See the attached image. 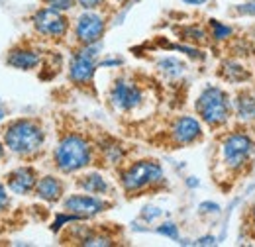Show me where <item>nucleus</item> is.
I'll return each mask as SVG.
<instances>
[{"instance_id": "10", "label": "nucleus", "mask_w": 255, "mask_h": 247, "mask_svg": "<svg viewBox=\"0 0 255 247\" xmlns=\"http://www.w3.org/2000/svg\"><path fill=\"white\" fill-rule=\"evenodd\" d=\"M110 204L95 194H71L63 200V208L77 218H93L104 212Z\"/></svg>"}, {"instance_id": "6", "label": "nucleus", "mask_w": 255, "mask_h": 247, "mask_svg": "<svg viewBox=\"0 0 255 247\" xmlns=\"http://www.w3.org/2000/svg\"><path fill=\"white\" fill-rule=\"evenodd\" d=\"M98 43L95 45H81L71 57L69 63V79L77 87H91L96 71V55H98Z\"/></svg>"}, {"instance_id": "3", "label": "nucleus", "mask_w": 255, "mask_h": 247, "mask_svg": "<svg viewBox=\"0 0 255 247\" xmlns=\"http://www.w3.org/2000/svg\"><path fill=\"white\" fill-rule=\"evenodd\" d=\"M45 141V133L43 127L35 120H14L8 124L6 131H4V143L12 153L20 155V157H32L35 155Z\"/></svg>"}, {"instance_id": "14", "label": "nucleus", "mask_w": 255, "mask_h": 247, "mask_svg": "<svg viewBox=\"0 0 255 247\" xmlns=\"http://www.w3.org/2000/svg\"><path fill=\"white\" fill-rule=\"evenodd\" d=\"M33 192H35L37 198H41L45 202H57L61 198V194H63V183L57 177L47 175V177H43V179L37 181Z\"/></svg>"}, {"instance_id": "29", "label": "nucleus", "mask_w": 255, "mask_h": 247, "mask_svg": "<svg viewBox=\"0 0 255 247\" xmlns=\"http://www.w3.org/2000/svg\"><path fill=\"white\" fill-rule=\"evenodd\" d=\"M2 155H4V145L0 143V157H2Z\"/></svg>"}, {"instance_id": "4", "label": "nucleus", "mask_w": 255, "mask_h": 247, "mask_svg": "<svg viewBox=\"0 0 255 247\" xmlns=\"http://www.w3.org/2000/svg\"><path fill=\"white\" fill-rule=\"evenodd\" d=\"M53 161L61 173H77L91 165L93 147L81 133H67L53 151Z\"/></svg>"}, {"instance_id": "12", "label": "nucleus", "mask_w": 255, "mask_h": 247, "mask_svg": "<svg viewBox=\"0 0 255 247\" xmlns=\"http://www.w3.org/2000/svg\"><path fill=\"white\" fill-rule=\"evenodd\" d=\"M234 116L242 125H255V89L240 91L236 94Z\"/></svg>"}, {"instance_id": "11", "label": "nucleus", "mask_w": 255, "mask_h": 247, "mask_svg": "<svg viewBox=\"0 0 255 247\" xmlns=\"http://www.w3.org/2000/svg\"><path fill=\"white\" fill-rule=\"evenodd\" d=\"M171 139L175 145H192L202 139V125L196 118L191 116H181L171 125Z\"/></svg>"}, {"instance_id": "16", "label": "nucleus", "mask_w": 255, "mask_h": 247, "mask_svg": "<svg viewBox=\"0 0 255 247\" xmlns=\"http://www.w3.org/2000/svg\"><path fill=\"white\" fill-rule=\"evenodd\" d=\"M77 186L83 188L89 194H106L108 188H110L108 183H106V179L102 175H98V173H87V175L79 177Z\"/></svg>"}, {"instance_id": "17", "label": "nucleus", "mask_w": 255, "mask_h": 247, "mask_svg": "<svg viewBox=\"0 0 255 247\" xmlns=\"http://www.w3.org/2000/svg\"><path fill=\"white\" fill-rule=\"evenodd\" d=\"M224 71L222 77L226 81H230V83H242V81H246L250 75H248V71L242 67V65H238V63H226L224 65Z\"/></svg>"}, {"instance_id": "5", "label": "nucleus", "mask_w": 255, "mask_h": 247, "mask_svg": "<svg viewBox=\"0 0 255 247\" xmlns=\"http://www.w3.org/2000/svg\"><path fill=\"white\" fill-rule=\"evenodd\" d=\"M120 183L128 194H135L163 183V169L157 161H149V159L135 161L126 171H122Z\"/></svg>"}, {"instance_id": "26", "label": "nucleus", "mask_w": 255, "mask_h": 247, "mask_svg": "<svg viewBox=\"0 0 255 247\" xmlns=\"http://www.w3.org/2000/svg\"><path fill=\"white\" fill-rule=\"evenodd\" d=\"M198 244H202V246H212V244H216V240H214V238H202Z\"/></svg>"}, {"instance_id": "22", "label": "nucleus", "mask_w": 255, "mask_h": 247, "mask_svg": "<svg viewBox=\"0 0 255 247\" xmlns=\"http://www.w3.org/2000/svg\"><path fill=\"white\" fill-rule=\"evenodd\" d=\"M183 35H185V39H192V41H204L208 35L204 33L202 30H198V28H189V30H183Z\"/></svg>"}, {"instance_id": "28", "label": "nucleus", "mask_w": 255, "mask_h": 247, "mask_svg": "<svg viewBox=\"0 0 255 247\" xmlns=\"http://www.w3.org/2000/svg\"><path fill=\"white\" fill-rule=\"evenodd\" d=\"M4 114H6V112H4V108L0 106V120H2V116H4Z\"/></svg>"}, {"instance_id": "2", "label": "nucleus", "mask_w": 255, "mask_h": 247, "mask_svg": "<svg viewBox=\"0 0 255 247\" xmlns=\"http://www.w3.org/2000/svg\"><path fill=\"white\" fill-rule=\"evenodd\" d=\"M196 114L210 129H220L234 116V102L220 87H206L196 98Z\"/></svg>"}, {"instance_id": "18", "label": "nucleus", "mask_w": 255, "mask_h": 247, "mask_svg": "<svg viewBox=\"0 0 255 247\" xmlns=\"http://www.w3.org/2000/svg\"><path fill=\"white\" fill-rule=\"evenodd\" d=\"M159 67L167 77H179V75L185 73V65L179 61V59H173V57L163 59V61L159 63Z\"/></svg>"}, {"instance_id": "19", "label": "nucleus", "mask_w": 255, "mask_h": 247, "mask_svg": "<svg viewBox=\"0 0 255 247\" xmlns=\"http://www.w3.org/2000/svg\"><path fill=\"white\" fill-rule=\"evenodd\" d=\"M210 30H212V37L218 39V41L228 39V37L234 33V30H232L230 26H226V24L218 22V20H210Z\"/></svg>"}, {"instance_id": "27", "label": "nucleus", "mask_w": 255, "mask_h": 247, "mask_svg": "<svg viewBox=\"0 0 255 247\" xmlns=\"http://www.w3.org/2000/svg\"><path fill=\"white\" fill-rule=\"evenodd\" d=\"M183 2H187V4H204V2H208V0H183Z\"/></svg>"}, {"instance_id": "1", "label": "nucleus", "mask_w": 255, "mask_h": 247, "mask_svg": "<svg viewBox=\"0 0 255 247\" xmlns=\"http://www.w3.org/2000/svg\"><path fill=\"white\" fill-rule=\"evenodd\" d=\"M254 157L255 139L242 129L228 133L220 143V163H222L226 175H232V177L242 175L246 167L252 165Z\"/></svg>"}, {"instance_id": "9", "label": "nucleus", "mask_w": 255, "mask_h": 247, "mask_svg": "<svg viewBox=\"0 0 255 247\" xmlns=\"http://www.w3.org/2000/svg\"><path fill=\"white\" fill-rule=\"evenodd\" d=\"M110 100L112 104L122 110V112H129V110H135L141 102H143V91L139 89V85L126 81V79H118L114 85H112V91H110Z\"/></svg>"}, {"instance_id": "8", "label": "nucleus", "mask_w": 255, "mask_h": 247, "mask_svg": "<svg viewBox=\"0 0 255 247\" xmlns=\"http://www.w3.org/2000/svg\"><path fill=\"white\" fill-rule=\"evenodd\" d=\"M106 30V22L95 12H85L75 22V37L81 45H95L102 39Z\"/></svg>"}, {"instance_id": "13", "label": "nucleus", "mask_w": 255, "mask_h": 247, "mask_svg": "<svg viewBox=\"0 0 255 247\" xmlns=\"http://www.w3.org/2000/svg\"><path fill=\"white\" fill-rule=\"evenodd\" d=\"M37 185V173L33 167H18L8 175V188L14 194H28Z\"/></svg>"}, {"instance_id": "30", "label": "nucleus", "mask_w": 255, "mask_h": 247, "mask_svg": "<svg viewBox=\"0 0 255 247\" xmlns=\"http://www.w3.org/2000/svg\"><path fill=\"white\" fill-rule=\"evenodd\" d=\"M118 2H124V0H118Z\"/></svg>"}, {"instance_id": "23", "label": "nucleus", "mask_w": 255, "mask_h": 247, "mask_svg": "<svg viewBox=\"0 0 255 247\" xmlns=\"http://www.w3.org/2000/svg\"><path fill=\"white\" fill-rule=\"evenodd\" d=\"M157 232L159 234H163V236H169V238H173V240H177L179 238V232H177V226L175 224H163V226H159L157 228Z\"/></svg>"}, {"instance_id": "15", "label": "nucleus", "mask_w": 255, "mask_h": 247, "mask_svg": "<svg viewBox=\"0 0 255 247\" xmlns=\"http://www.w3.org/2000/svg\"><path fill=\"white\" fill-rule=\"evenodd\" d=\"M8 65L22 71H32L39 65V55L32 49H14L8 55Z\"/></svg>"}, {"instance_id": "20", "label": "nucleus", "mask_w": 255, "mask_h": 247, "mask_svg": "<svg viewBox=\"0 0 255 247\" xmlns=\"http://www.w3.org/2000/svg\"><path fill=\"white\" fill-rule=\"evenodd\" d=\"M244 228H246V234L248 238H252L255 242V204L248 208L246 212V222H244Z\"/></svg>"}, {"instance_id": "21", "label": "nucleus", "mask_w": 255, "mask_h": 247, "mask_svg": "<svg viewBox=\"0 0 255 247\" xmlns=\"http://www.w3.org/2000/svg\"><path fill=\"white\" fill-rule=\"evenodd\" d=\"M47 6H51V8H57V10H61V12H67V10H71L75 4H77V0H43Z\"/></svg>"}, {"instance_id": "25", "label": "nucleus", "mask_w": 255, "mask_h": 247, "mask_svg": "<svg viewBox=\"0 0 255 247\" xmlns=\"http://www.w3.org/2000/svg\"><path fill=\"white\" fill-rule=\"evenodd\" d=\"M6 206H8V194H6L4 185L0 183V212H2V210H6Z\"/></svg>"}, {"instance_id": "7", "label": "nucleus", "mask_w": 255, "mask_h": 247, "mask_svg": "<svg viewBox=\"0 0 255 247\" xmlns=\"http://www.w3.org/2000/svg\"><path fill=\"white\" fill-rule=\"evenodd\" d=\"M33 28L45 37H63L69 30V20L57 8H41L33 16Z\"/></svg>"}, {"instance_id": "24", "label": "nucleus", "mask_w": 255, "mask_h": 247, "mask_svg": "<svg viewBox=\"0 0 255 247\" xmlns=\"http://www.w3.org/2000/svg\"><path fill=\"white\" fill-rule=\"evenodd\" d=\"M104 2H106V0H77V4H79V6H83L85 10H95V8H100V6H104Z\"/></svg>"}]
</instances>
